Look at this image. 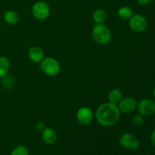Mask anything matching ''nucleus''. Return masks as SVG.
<instances>
[{"mask_svg":"<svg viewBox=\"0 0 155 155\" xmlns=\"http://www.w3.org/2000/svg\"><path fill=\"white\" fill-rule=\"evenodd\" d=\"M145 155H150V154H145Z\"/></svg>","mask_w":155,"mask_h":155,"instance_id":"5701e85b","label":"nucleus"},{"mask_svg":"<svg viewBox=\"0 0 155 155\" xmlns=\"http://www.w3.org/2000/svg\"><path fill=\"white\" fill-rule=\"evenodd\" d=\"M154 1H155V0H154Z\"/></svg>","mask_w":155,"mask_h":155,"instance_id":"393cba45","label":"nucleus"},{"mask_svg":"<svg viewBox=\"0 0 155 155\" xmlns=\"http://www.w3.org/2000/svg\"><path fill=\"white\" fill-rule=\"evenodd\" d=\"M117 104L120 111L124 114H129L136 110L137 102L132 97H127V98H122Z\"/></svg>","mask_w":155,"mask_h":155,"instance_id":"1a4fd4ad","label":"nucleus"},{"mask_svg":"<svg viewBox=\"0 0 155 155\" xmlns=\"http://www.w3.org/2000/svg\"><path fill=\"white\" fill-rule=\"evenodd\" d=\"M3 18L7 24H11V25H15V24H18V21H19V17H18V14L15 11L12 10L6 11L3 15Z\"/></svg>","mask_w":155,"mask_h":155,"instance_id":"ddd939ff","label":"nucleus"},{"mask_svg":"<svg viewBox=\"0 0 155 155\" xmlns=\"http://www.w3.org/2000/svg\"><path fill=\"white\" fill-rule=\"evenodd\" d=\"M41 133L42 141L46 145H53L57 141V133L51 127H45Z\"/></svg>","mask_w":155,"mask_h":155,"instance_id":"9d476101","label":"nucleus"},{"mask_svg":"<svg viewBox=\"0 0 155 155\" xmlns=\"http://www.w3.org/2000/svg\"><path fill=\"white\" fill-rule=\"evenodd\" d=\"M122 98V92L118 89H114L110 90L107 95V99H108L109 102L114 104H117Z\"/></svg>","mask_w":155,"mask_h":155,"instance_id":"4468645a","label":"nucleus"},{"mask_svg":"<svg viewBox=\"0 0 155 155\" xmlns=\"http://www.w3.org/2000/svg\"><path fill=\"white\" fill-rule=\"evenodd\" d=\"M150 140H151V144L155 147V130L151 133V136H150Z\"/></svg>","mask_w":155,"mask_h":155,"instance_id":"412c9836","label":"nucleus"},{"mask_svg":"<svg viewBox=\"0 0 155 155\" xmlns=\"http://www.w3.org/2000/svg\"><path fill=\"white\" fill-rule=\"evenodd\" d=\"M10 68V62L5 57L0 56V77H3L8 74Z\"/></svg>","mask_w":155,"mask_h":155,"instance_id":"dca6fc26","label":"nucleus"},{"mask_svg":"<svg viewBox=\"0 0 155 155\" xmlns=\"http://www.w3.org/2000/svg\"><path fill=\"white\" fill-rule=\"evenodd\" d=\"M129 26L132 31L135 33H142L146 30L148 27V22L147 20L142 15H133L131 18L129 19Z\"/></svg>","mask_w":155,"mask_h":155,"instance_id":"423d86ee","label":"nucleus"},{"mask_svg":"<svg viewBox=\"0 0 155 155\" xmlns=\"http://www.w3.org/2000/svg\"><path fill=\"white\" fill-rule=\"evenodd\" d=\"M76 117L79 124L83 126H87L93 120V113L89 107H82L77 110Z\"/></svg>","mask_w":155,"mask_h":155,"instance_id":"6e6552de","label":"nucleus"},{"mask_svg":"<svg viewBox=\"0 0 155 155\" xmlns=\"http://www.w3.org/2000/svg\"><path fill=\"white\" fill-rule=\"evenodd\" d=\"M10 155H29V151L24 145H19L14 148Z\"/></svg>","mask_w":155,"mask_h":155,"instance_id":"f3484780","label":"nucleus"},{"mask_svg":"<svg viewBox=\"0 0 155 155\" xmlns=\"http://www.w3.org/2000/svg\"><path fill=\"white\" fill-rule=\"evenodd\" d=\"M154 123H155V118H154Z\"/></svg>","mask_w":155,"mask_h":155,"instance_id":"b1692460","label":"nucleus"},{"mask_svg":"<svg viewBox=\"0 0 155 155\" xmlns=\"http://www.w3.org/2000/svg\"><path fill=\"white\" fill-rule=\"evenodd\" d=\"M32 14L36 19L42 21L49 16L50 8L45 2H36L32 7Z\"/></svg>","mask_w":155,"mask_h":155,"instance_id":"39448f33","label":"nucleus"},{"mask_svg":"<svg viewBox=\"0 0 155 155\" xmlns=\"http://www.w3.org/2000/svg\"><path fill=\"white\" fill-rule=\"evenodd\" d=\"M107 19V13L102 8H98L92 13V20L96 24H104Z\"/></svg>","mask_w":155,"mask_h":155,"instance_id":"f8f14e48","label":"nucleus"},{"mask_svg":"<svg viewBox=\"0 0 155 155\" xmlns=\"http://www.w3.org/2000/svg\"><path fill=\"white\" fill-rule=\"evenodd\" d=\"M136 110L142 116H151L155 114V101L150 98H144L137 103Z\"/></svg>","mask_w":155,"mask_h":155,"instance_id":"0eeeda50","label":"nucleus"},{"mask_svg":"<svg viewBox=\"0 0 155 155\" xmlns=\"http://www.w3.org/2000/svg\"><path fill=\"white\" fill-rule=\"evenodd\" d=\"M92 37L98 45H104L111 40V33L104 24H95L92 30Z\"/></svg>","mask_w":155,"mask_h":155,"instance_id":"f03ea898","label":"nucleus"},{"mask_svg":"<svg viewBox=\"0 0 155 155\" xmlns=\"http://www.w3.org/2000/svg\"><path fill=\"white\" fill-rule=\"evenodd\" d=\"M152 0H137L138 3L141 5H148L151 3V2Z\"/></svg>","mask_w":155,"mask_h":155,"instance_id":"aec40b11","label":"nucleus"},{"mask_svg":"<svg viewBox=\"0 0 155 155\" xmlns=\"http://www.w3.org/2000/svg\"><path fill=\"white\" fill-rule=\"evenodd\" d=\"M153 96H154V100H155V87H154V89H153Z\"/></svg>","mask_w":155,"mask_h":155,"instance_id":"4be33fe9","label":"nucleus"},{"mask_svg":"<svg viewBox=\"0 0 155 155\" xmlns=\"http://www.w3.org/2000/svg\"><path fill=\"white\" fill-rule=\"evenodd\" d=\"M120 145L129 151H136L140 147L139 139L129 133H123L119 139Z\"/></svg>","mask_w":155,"mask_h":155,"instance_id":"20e7f679","label":"nucleus"},{"mask_svg":"<svg viewBox=\"0 0 155 155\" xmlns=\"http://www.w3.org/2000/svg\"><path fill=\"white\" fill-rule=\"evenodd\" d=\"M40 68L46 75L54 77L60 72L61 66L56 59L51 57H47L44 58L43 60L40 62Z\"/></svg>","mask_w":155,"mask_h":155,"instance_id":"7ed1b4c3","label":"nucleus"},{"mask_svg":"<svg viewBox=\"0 0 155 155\" xmlns=\"http://www.w3.org/2000/svg\"><path fill=\"white\" fill-rule=\"evenodd\" d=\"M131 123L134 127H142L144 124V118L143 116L139 114H135L134 116L132 117Z\"/></svg>","mask_w":155,"mask_h":155,"instance_id":"a211bd4d","label":"nucleus"},{"mask_svg":"<svg viewBox=\"0 0 155 155\" xmlns=\"http://www.w3.org/2000/svg\"><path fill=\"white\" fill-rule=\"evenodd\" d=\"M120 118V111L117 104L104 103L98 107L95 111V119L102 127H113Z\"/></svg>","mask_w":155,"mask_h":155,"instance_id":"f257e3e1","label":"nucleus"},{"mask_svg":"<svg viewBox=\"0 0 155 155\" xmlns=\"http://www.w3.org/2000/svg\"><path fill=\"white\" fill-rule=\"evenodd\" d=\"M35 130L38 132H42L45 128V124L44 122H38L35 125Z\"/></svg>","mask_w":155,"mask_h":155,"instance_id":"6ab92c4d","label":"nucleus"},{"mask_svg":"<svg viewBox=\"0 0 155 155\" xmlns=\"http://www.w3.org/2000/svg\"><path fill=\"white\" fill-rule=\"evenodd\" d=\"M117 15L123 20H129L133 15V10L128 6H122L117 11Z\"/></svg>","mask_w":155,"mask_h":155,"instance_id":"2eb2a0df","label":"nucleus"},{"mask_svg":"<svg viewBox=\"0 0 155 155\" xmlns=\"http://www.w3.org/2000/svg\"><path fill=\"white\" fill-rule=\"evenodd\" d=\"M28 57L31 61L34 63H40L44 58V52L42 48L34 45L29 48Z\"/></svg>","mask_w":155,"mask_h":155,"instance_id":"9b49d317","label":"nucleus"}]
</instances>
